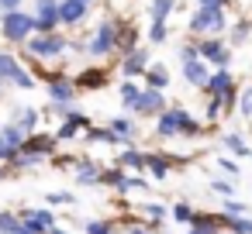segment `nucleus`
<instances>
[{
  "label": "nucleus",
  "instance_id": "obj_10",
  "mask_svg": "<svg viewBox=\"0 0 252 234\" xmlns=\"http://www.w3.org/2000/svg\"><path fill=\"white\" fill-rule=\"evenodd\" d=\"M197 49H200V59H204V62H211V66H218V69H228V62H231V45H228L221 35H218V38H200Z\"/></svg>",
  "mask_w": 252,
  "mask_h": 234
},
{
  "label": "nucleus",
  "instance_id": "obj_15",
  "mask_svg": "<svg viewBox=\"0 0 252 234\" xmlns=\"http://www.w3.org/2000/svg\"><path fill=\"white\" fill-rule=\"evenodd\" d=\"M56 148H59V141H56V134L49 131V134H28L25 138V148L21 152H28V155H35V158H42V162H49L52 155H56Z\"/></svg>",
  "mask_w": 252,
  "mask_h": 234
},
{
  "label": "nucleus",
  "instance_id": "obj_11",
  "mask_svg": "<svg viewBox=\"0 0 252 234\" xmlns=\"http://www.w3.org/2000/svg\"><path fill=\"white\" fill-rule=\"evenodd\" d=\"M149 66H152V59H149V52H145L142 45L131 49V52H121V62H118V69H121L125 79H138V76H145Z\"/></svg>",
  "mask_w": 252,
  "mask_h": 234
},
{
  "label": "nucleus",
  "instance_id": "obj_44",
  "mask_svg": "<svg viewBox=\"0 0 252 234\" xmlns=\"http://www.w3.org/2000/svg\"><path fill=\"white\" fill-rule=\"evenodd\" d=\"M193 59H200L197 42H190V45H183V49H180V62H193Z\"/></svg>",
  "mask_w": 252,
  "mask_h": 234
},
{
  "label": "nucleus",
  "instance_id": "obj_48",
  "mask_svg": "<svg viewBox=\"0 0 252 234\" xmlns=\"http://www.w3.org/2000/svg\"><path fill=\"white\" fill-rule=\"evenodd\" d=\"M197 7H204V11H214V7H221V11H224V4H221V0H197Z\"/></svg>",
  "mask_w": 252,
  "mask_h": 234
},
{
  "label": "nucleus",
  "instance_id": "obj_16",
  "mask_svg": "<svg viewBox=\"0 0 252 234\" xmlns=\"http://www.w3.org/2000/svg\"><path fill=\"white\" fill-rule=\"evenodd\" d=\"M204 93L207 97H218V100L235 97V76H231V69H214L211 79H207V86H204Z\"/></svg>",
  "mask_w": 252,
  "mask_h": 234
},
{
  "label": "nucleus",
  "instance_id": "obj_45",
  "mask_svg": "<svg viewBox=\"0 0 252 234\" xmlns=\"http://www.w3.org/2000/svg\"><path fill=\"white\" fill-rule=\"evenodd\" d=\"M224 217H245V203H238V200H224Z\"/></svg>",
  "mask_w": 252,
  "mask_h": 234
},
{
  "label": "nucleus",
  "instance_id": "obj_53",
  "mask_svg": "<svg viewBox=\"0 0 252 234\" xmlns=\"http://www.w3.org/2000/svg\"><path fill=\"white\" fill-rule=\"evenodd\" d=\"M0 179H4V169H0Z\"/></svg>",
  "mask_w": 252,
  "mask_h": 234
},
{
  "label": "nucleus",
  "instance_id": "obj_5",
  "mask_svg": "<svg viewBox=\"0 0 252 234\" xmlns=\"http://www.w3.org/2000/svg\"><path fill=\"white\" fill-rule=\"evenodd\" d=\"M224 28H228V11H221V7H214V11L197 7L187 21V31L197 35V38H218Z\"/></svg>",
  "mask_w": 252,
  "mask_h": 234
},
{
  "label": "nucleus",
  "instance_id": "obj_27",
  "mask_svg": "<svg viewBox=\"0 0 252 234\" xmlns=\"http://www.w3.org/2000/svg\"><path fill=\"white\" fill-rule=\"evenodd\" d=\"M83 141H90V145H121V148H125V141H121L107 124H104V128H90V131L83 134Z\"/></svg>",
  "mask_w": 252,
  "mask_h": 234
},
{
  "label": "nucleus",
  "instance_id": "obj_14",
  "mask_svg": "<svg viewBox=\"0 0 252 234\" xmlns=\"http://www.w3.org/2000/svg\"><path fill=\"white\" fill-rule=\"evenodd\" d=\"M166 107H169V104H166V93L142 86V97H138V104H135L131 110H135L138 117H159V114H162Z\"/></svg>",
  "mask_w": 252,
  "mask_h": 234
},
{
  "label": "nucleus",
  "instance_id": "obj_30",
  "mask_svg": "<svg viewBox=\"0 0 252 234\" xmlns=\"http://www.w3.org/2000/svg\"><path fill=\"white\" fill-rule=\"evenodd\" d=\"M118 45H121V52H131V49H138V28H135L131 21H121V31H118Z\"/></svg>",
  "mask_w": 252,
  "mask_h": 234
},
{
  "label": "nucleus",
  "instance_id": "obj_8",
  "mask_svg": "<svg viewBox=\"0 0 252 234\" xmlns=\"http://www.w3.org/2000/svg\"><path fill=\"white\" fill-rule=\"evenodd\" d=\"M35 35H56L63 31V21H59V0H35Z\"/></svg>",
  "mask_w": 252,
  "mask_h": 234
},
{
  "label": "nucleus",
  "instance_id": "obj_17",
  "mask_svg": "<svg viewBox=\"0 0 252 234\" xmlns=\"http://www.w3.org/2000/svg\"><path fill=\"white\" fill-rule=\"evenodd\" d=\"M87 14H90V7L80 4V0H59V21H63V28H76V25H83Z\"/></svg>",
  "mask_w": 252,
  "mask_h": 234
},
{
  "label": "nucleus",
  "instance_id": "obj_34",
  "mask_svg": "<svg viewBox=\"0 0 252 234\" xmlns=\"http://www.w3.org/2000/svg\"><path fill=\"white\" fill-rule=\"evenodd\" d=\"M145 38H149L152 45H162V42L169 38V25H166V21H149V31H145Z\"/></svg>",
  "mask_w": 252,
  "mask_h": 234
},
{
  "label": "nucleus",
  "instance_id": "obj_50",
  "mask_svg": "<svg viewBox=\"0 0 252 234\" xmlns=\"http://www.w3.org/2000/svg\"><path fill=\"white\" fill-rule=\"evenodd\" d=\"M128 234H149V231H145L142 224H131V227H128Z\"/></svg>",
  "mask_w": 252,
  "mask_h": 234
},
{
  "label": "nucleus",
  "instance_id": "obj_18",
  "mask_svg": "<svg viewBox=\"0 0 252 234\" xmlns=\"http://www.w3.org/2000/svg\"><path fill=\"white\" fill-rule=\"evenodd\" d=\"M73 83H76V90H100V86H107V69H104V66L80 69V73L73 76Z\"/></svg>",
  "mask_w": 252,
  "mask_h": 234
},
{
  "label": "nucleus",
  "instance_id": "obj_38",
  "mask_svg": "<svg viewBox=\"0 0 252 234\" xmlns=\"http://www.w3.org/2000/svg\"><path fill=\"white\" fill-rule=\"evenodd\" d=\"M142 213H145V217H152V227H159V224L169 217V210H166L162 203H145V207H142Z\"/></svg>",
  "mask_w": 252,
  "mask_h": 234
},
{
  "label": "nucleus",
  "instance_id": "obj_20",
  "mask_svg": "<svg viewBox=\"0 0 252 234\" xmlns=\"http://www.w3.org/2000/svg\"><path fill=\"white\" fill-rule=\"evenodd\" d=\"M183 79H187L190 86H197V90H204V86H207V79H211V69H207V62H204V59H193V62H183Z\"/></svg>",
  "mask_w": 252,
  "mask_h": 234
},
{
  "label": "nucleus",
  "instance_id": "obj_49",
  "mask_svg": "<svg viewBox=\"0 0 252 234\" xmlns=\"http://www.w3.org/2000/svg\"><path fill=\"white\" fill-rule=\"evenodd\" d=\"M183 234H221V231H207V227H187Z\"/></svg>",
  "mask_w": 252,
  "mask_h": 234
},
{
  "label": "nucleus",
  "instance_id": "obj_33",
  "mask_svg": "<svg viewBox=\"0 0 252 234\" xmlns=\"http://www.w3.org/2000/svg\"><path fill=\"white\" fill-rule=\"evenodd\" d=\"M83 234H114V220H107V217H87L83 220Z\"/></svg>",
  "mask_w": 252,
  "mask_h": 234
},
{
  "label": "nucleus",
  "instance_id": "obj_21",
  "mask_svg": "<svg viewBox=\"0 0 252 234\" xmlns=\"http://www.w3.org/2000/svg\"><path fill=\"white\" fill-rule=\"evenodd\" d=\"M145 83L142 86H149V90H159V93H166V86L173 83V76H169V69L162 66V62H152L149 69H145V76H142Z\"/></svg>",
  "mask_w": 252,
  "mask_h": 234
},
{
  "label": "nucleus",
  "instance_id": "obj_24",
  "mask_svg": "<svg viewBox=\"0 0 252 234\" xmlns=\"http://www.w3.org/2000/svg\"><path fill=\"white\" fill-rule=\"evenodd\" d=\"M118 165H121L125 172H145V152L135 148V145H128V148H121Z\"/></svg>",
  "mask_w": 252,
  "mask_h": 234
},
{
  "label": "nucleus",
  "instance_id": "obj_43",
  "mask_svg": "<svg viewBox=\"0 0 252 234\" xmlns=\"http://www.w3.org/2000/svg\"><path fill=\"white\" fill-rule=\"evenodd\" d=\"M218 165H221V172H228L231 179L238 176V162H235V155H221V158H218Z\"/></svg>",
  "mask_w": 252,
  "mask_h": 234
},
{
  "label": "nucleus",
  "instance_id": "obj_35",
  "mask_svg": "<svg viewBox=\"0 0 252 234\" xmlns=\"http://www.w3.org/2000/svg\"><path fill=\"white\" fill-rule=\"evenodd\" d=\"M193 213H197V210H193V207H190L187 200H180V203H173V210H169V217H173L176 224H187V227H190V220H193Z\"/></svg>",
  "mask_w": 252,
  "mask_h": 234
},
{
  "label": "nucleus",
  "instance_id": "obj_47",
  "mask_svg": "<svg viewBox=\"0 0 252 234\" xmlns=\"http://www.w3.org/2000/svg\"><path fill=\"white\" fill-rule=\"evenodd\" d=\"M4 11H21V0H0V14Z\"/></svg>",
  "mask_w": 252,
  "mask_h": 234
},
{
  "label": "nucleus",
  "instance_id": "obj_19",
  "mask_svg": "<svg viewBox=\"0 0 252 234\" xmlns=\"http://www.w3.org/2000/svg\"><path fill=\"white\" fill-rule=\"evenodd\" d=\"M38 121H42V110H35V107H14V114H11V124L21 128L25 134H35Z\"/></svg>",
  "mask_w": 252,
  "mask_h": 234
},
{
  "label": "nucleus",
  "instance_id": "obj_31",
  "mask_svg": "<svg viewBox=\"0 0 252 234\" xmlns=\"http://www.w3.org/2000/svg\"><path fill=\"white\" fill-rule=\"evenodd\" d=\"M221 145H224V152H231L235 158L249 155V145H245V138H242L238 131H228V134H221Z\"/></svg>",
  "mask_w": 252,
  "mask_h": 234
},
{
  "label": "nucleus",
  "instance_id": "obj_1",
  "mask_svg": "<svg viewBox=\"0 0 252 234\" xmlns=\"http://www.w3.org/2000/svg\"><path fill=\"white\" fill-rule=\"evenodd\" d=\"M200 131H204V124H200L187 107H180V104L166 107V110L156 117V138H162V141H173V138H197Z\"/></svg>",
  "mask_w": 252,
  "mask_h": 234
},
{
  "label": "nucleus",
  "instance_id": "obj_3",
  "mask_svg": "<svg viewBox=\"0 0 252 234\" xmlns=\"http://www.w3.org/2000/svg\"><path fill=\"white\" fill-rule=\"evenodd\" d=\"M32 35H35V18H32V11L21 7V11H4V14H0V38H4L7 45L25 49Z\"/></svg>",
  "mask_w": 252,
  "mask_h": 234
},
{
  "label": "nucleus",
  "instance_id": "obj_40",
  "mask_svg": "<svg viewBox=\"0 0 252 234\" xmlns=\"http://www.w3.org/2000/svg\"><path fill=\"white\" fill-rule=\"evenodd\" d=\"M238 114H242L245 121H252V86H245V90L238 93Z\"/></svg>",
  "mask_w": 252,
  "mask_h": 234
},
{
  "label": "nucleus",
  "instance_id": "obj_29",
  "mask_svg": "<svg viewBox=\"0 0 252 234\" xmlns=\"http://www.w3.org/2000/svg\"><path fill=\"white\" fill-rule=\"evenodd\" d=\"M176 11V0H149V21H169Z\"/></svg>",
  "mask_w": 252,
  "mask_h": 234
},
{
  "label": "nucleus",
  "instance_id": "obj_25",
  "mask_svg": "<svg viewBox=\"0 0 252 234\" xmlns=\"http://www.w3.org/2000/svg\"><path fill=\"white\" fill-rule=\"evenodd\" d=\"M0 234H35L18 213H7V210H0Z\"/></svg>",
  "mask_w": 252,
  "mask_h": 234
},
{
  "label": "nucleus",
  "instance_id": "obj_52",
  "mask_svg": "<svg viewBox=\"0 0 252 234\" xmlns=\"http://www.w3.org/2000/svg\"><path fill=\"white\" fill-rule=\"evenodd\" d=\"M80 4H87V7H90V4H94V0H80Z\"/></svg>",
  "mask_w": 252,
  "mask_h": 234
},
{
  "label": "nucleus",
  "instance_id": "obj_41",
  "mask_svg": "<svg viewBox=\"0 0 252 234\" xmlns=\"http://www.w3.org/2000/svg\"><path fill=\"white\" fill-rule=\"evenodd\" d=\"M221 114H224V104H221L218 97H211V100H207V110H204V121H207V124H214Z\"/></svg>",
  "mask_w": 252,
  "mask_h": 234
},
{
  "label": "nucleus",
  "instance_id": "obj_32",
  "mask_svg": "<svg viewBox=\"0 0 252 234\" xmlns=\"http://www.w3.org/2000/svg\"><path fill=\"white\" fill-rule=\"evenodd\" d=\"M125 179H128V172L114 162V165H107V169H104V182H100V186H111V189H118V193H121V189H125Z\"/></svg>",
  "mask_w": 252,
  "mask_h": 234
},
{
  "label": "nucleus",
  "instance_id": "obj_36",
  "mask_svg": "<svg viewBox=\"0 0 252 234\" xmlns=\"http://www.w3.org/2000/svg\"><path fill=\"white\" fill-rule=\"evenodd\" d=\"M224 227L231 231V234H252V217L245 213V217H224Z\"/></svg>",
  "mask_w": 252,
  "mask_h": 234
},
{
  "label": "nucleus",
  "instance_id": "obj_42",
  "mask_svg": "<svg viewBox=\"0 0 252 234\" xmlns=\"http://www.w3.org/2000/svg\"><path fill=\"white\" fill-rule=\"evenodd\" d=\"M211 189H214L218 196H224V200H231V196H235V182H231V179H214V182H211Z\"/></svg>",
  "mask_w": 252,
  "mask_h": 234
},
{
  "label": "nucleus",
  "instance_id": "obj_6",
  "mask_svg": "<svg viewBox=\"0 0 252 234\" xmlns=\"http://www.w3.org/2000/svg\"><path fill=\"white\" fill-rule=\"evenodd\" d=\"M0 83H11V86H18V90H35V86H38L35 76L21 66V59H18L14 52H7V49H0Z\"/></svg>",
  "mask_w": 252,
  "mask_h": 234
},
{
  "label": "nucleus",
  "instance_id": "obj_28",
  "mask_svg": "<svg viewBox=\"0 0 252 234\" xmlns=\"http://www.w3.org/2000/svg\"><path fill=\"white\" fill-rule=\"evenodd\" d=\"M145 169L152 172V179H166L169 176V158L156 155V152H145Z\"/></svg>",
  "mask_w": 252,
  "mask_h": 234
},
{
  "label": "nucleus",
  "instance_id": "obj_13",
  "mask_svg": "<svg viewBox=\"0 0 252 234\" xmlns=\"http://www.w3.org/2000/svg\"><path fill=\"white\" fill-rule=\"evenodd\" d=\"M25 138H28V134H25L21 128H14L11 121L0 124V162H11V158L25 148Z\"/></svg>",
  "mask_w": 252,
  "mask_h": 234
},
{
  "label": "nucleus",
  "instance_id": "obj_26",
  "mask_svg": "<svg viewBox=\"0 0 252 234\" xmlns=\"http://www.w3.org/2000/svg\"><path fill=\"white\" fill-rule=\"evenodd\" d=\"M118 97H121V107H125V110H131V107L138 104V97H142V83H135V79L118 83Z\"/></svg>",
  "mask_w": 252,
  "mask_h": 234
},
{
  "label": "nucleus",
  "instance_id": "obj_4",
  "mask_svg": "<svg viewBox=\"0 0 252 234\" xmlns=\"http://www.w3.org/2000/svg\"><path fill=\"white\" fill-rule=\"evenodd\" d=\"M66 52H69V38L63 31H56V35H32L28 45H25V55L35 59V62H59Z\"/></svg>",
  "mask_w": 252,
  "mask_h": 234
},
{
  "label": "nucleus",
  "instance_id": "obj_46",
  "mask_svg": "<svg viewBox=\"0 0 252 234\" xmlns=\"http://www.w3.org/2000/svg\"><path fill=\"white\" fill-rule=\"evenodd\" d=\"M245 38H249V25L242 21V25H235V31H231V42H228V45H242Z\"/></svg>",
  "mask_w": 252,
  "mask_h": 234
},
{
  "label": "nucleus",
  "instance_id": "obj_9",
  "mask_svg": "<svg viewBox=\"0 0 252 234\" xmlns=\"http://www.w3.org/2000/svg\"><path fill=\"white\" fill-rule=\"evenodd\" d=\"M45 93H49V104H73L80 90H76L73 76H66V73H49V76H45Z\"/></svg>",
  "mask_w": 252,
  "mask_h": 234
},
{
  "label": "nucleus",
  "instance_id": "obj_51",
  "mask_svg": "<svg viewBox=\"0 0 252 234\" xmlns=\"http://www.w3.org/2000/svg\"><path fill=\"white\" fill-rule=\"evenodd\" d=\"M49 234H73V231H63V227H52Z\"/></svg>",
  "mask_w": 252,
  "mask_h": 234
},
{
  "label": "nucleus",
  "instance_id": "obj_2",
  "mask_svg": "<svg viewBox=\"0 0 252 234\" xmlns=\"http://www.w3.org/2000/svg\"><path fill=\"white\" fill-rule=\"evenodd\" d=\"M118 31H121V21H118V18H100L97 28H94V35H90V42H87V55H90L94 62H104V59H111L114 52H121Z\"/></svg>",
  "mask_w": 252,
  "mask_h": 234
},
{
  "label": "nucleus",
  "instance_id": "obj_22",
  "mask_svg": "<svg viewBox=\"0 0 252 234\" xmlns=\"http://www.w3.org/2000/svg\"><path fill=\"white\" fill-rule=\"evenodd\" d=\"M107 128H111V131H114V134L125 141V148H128V145H135V134H138V128H135V121H131L128 114H118V117H111V121H107Z\"/></svg>",
  "mask_w": 252,
  "mask_h": 234
},
{
  "label": "nucleus",
  "instance_id": "obj_12",
  "mask_svg": "<svg viewBox=\"0 0 252 234\" xmlns=\"http://www.w3.org/2000/svg\"><path fill=\"white\" fill-rule=\"evenodd\" d=\"M35 234H49L52 227H59L56 224V213H52V207H21V213H18Z\"/></svg>",
  "mask_w": 252,
  "mask_h": 234
},
{
  "label": "nucleus",
  "instance_id": "obj_7",
  "mask_svg": "<svg viewBox=\"0 0 252 234\" xmlns=\"http://www.w3.org/2000/svg\"><path fill=\"white\" fill-rule=\"evenodd\" d=\"M90 128H94V124H90V117H87L83 110L69 107V110H66V117L59 121V128H56L52 134H56V141H59V145H69V141L83 138V134H87Z\"/></svg>",
  "mask_w": 252,
  "mask_h": 234
},
{
  "label": "nucleus",
  "instance_id": "obj_39",
  "mask_svg": "<svg viewBox=\"0 0 252 234\" xmlns=\"http://www.w3.org/2000/svg\"><path fill=\"white\" fill-rule=\"evenodd\" d=\"M7 165H14V169H35V165H42V158H35V155H28V152H18Z\"/></svg>",
  "mask_w": 252,
  "mask_h": 234
},
{
  "label": "nucleus",
  "instance_id": "obj_37",
  "mask_svg": "<svg viewBox=\"0 0 252 234\" xmlns=\"http://www.w3.org/2000/svg\"><path fill=\"white\" fill-rule=\"evenodd\" d=\"M76 196L66 193V189H56V193H45V207H73Z\"/></svg>",
  "mask_w": 252,
  "mask_h": 234
},
{
  "label": "nucleus",
  "instance_id": "obj_23",
  "mask_svg": "<svg viewBox=\"0 0 252 234\" xmlns=\"http://www.w3.org/2000/svg\"><path fill=\"white\" fill-rule=\"evenodd\" d=\"M100 182H104V165L76 162V186H100Z\"/></svg>",
  "mask_w": 252,
  "mask_h": 234
}]
</instances>
